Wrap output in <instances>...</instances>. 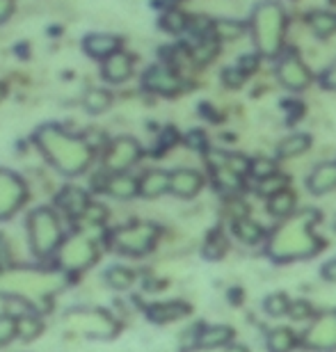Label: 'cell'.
<instances>
[{"instance_id": "obj_1", "label": "cell", "mask_w": 336, "mask_h": 352, "mask_svg": "<svg viewBox=\"0 0 336 352\" xmlns=\"http://www.w3.org/2000/svg\"><path fill=\"white\" fill-rule=\"evenodd\" d=\"M318 210H298L286 220H279L275 229L268 231V238L263 243L265 256L272 263L286 265L295 261H309L318 256L325 248L323 236L318 234Z\"/></svg>"}, {"instance_id": "obj_2", "label": "cell", "mask_w": 336, "mask_h": 352, "mask_svg": "<svg viewBox=\"0 0 336 352\" xmlns=\"http://www.w3.org/2000/svg\"><path fill=\"white\" fill-rule=\"evenodd\" d=\"M37 144L48 163H53V167L67 176L85 172L92 160V146L87 144V140L69 135L58 124L41 126L37 131Z\"/></svg>"}, {"instance_id": "obj_3", "label": "cell", "mask_w": 336, "mask_h": 352, "mask_svg": "<svg viewBox=\"0 0 336 352\" xmlns=\"http://www.w3.org/2000/svg\"><path fill=\"white\" fill-rule=\"evenodd\" d=\"M249 37L256 53L265 60H277L284 53L286 32H289V16L282 3L277 0H261L249 14L247 21Z\"/></svg>"}, {"instance_id": "obj_4", "label": "cell", "mask_w": 336, "mask_h": 352, "mask_svg": "<svg viewBox=\"0 0 336 352\" xmlns=\"http://www.w3.org/2000/svg\"><path fill=\"white\" fill-rule=\"evenodd\" d=\"M300 348L309 352H336V309H320L300 334Z\"/></svg>"}, {"instance_id": "obj_5", "label": "cell", "mask_w": 336, "mask_h": 352, "mask_svg": "<svg viewBox=\"0 0 336 352\" xmlns=\"http://www.w3.org/2000/svg\"><path fill=\"white\" fill-rule=\"evenodd\" d=\"M27 229H30V243L32 250L39 256H46L58 250L62 241V227L58 215L51 208H37L27 217Z\"/></svg>"}, {"instance_id": "obj_6", "label": "cell", "mask_w": 336, "mask_h": 352, "mask_svg": "<svg viewBox=\"0 0 336 352\" xmlns=\"http://www.w3.org/2000/svg\"><path fill=\"white\" fill-rule=\"evenodd\" d=\"M160 236V229L153 222H133L128 227L117 229L112 234V245L117 252L131 256L146 254L156 248V241Z\"/></svg>"}, {"instance_id": "obj_7", "label": "cell", "mask_w": 336, "mask_h": 352, "mask_svg": "<svg viewBox=\"0 0 336 352\" xmlns=\"http://www.w3.org/2000/svg\"><path fill=\"white\" fill-rule=\"evenodd\" d=\"M275 76L279 80V85L289 91H304L313 85L316 76L309 69V65L300 58L298 53L293 51H284L282 55L277 58V69H275Z\"/></svg>"}, {"instance_id": "obj_8", "label": "cell", "mask_w": 336, "mask_h": 352, "mask_svg": "<svg viewBox=\"0 0 336 352\" xmlns=\"http://www.w3.org/2000/svg\"><path fill=\"white\" fill-rule=\"evenodd\" d=\"M142 158V146L133 138H117L108 144L103 153V165L110 174L128 172L137 160Z\"/></svg>"}, {"instance_id": "obj_9", "label": "cell", "mask_w": 336, "mask_h": 352, "mask_svg": "<svg viewBox=\"0 0 336 352\" xmlns=\"http://www.w3.org/2000/svg\"><path fill=\"white\" fill-rule=\"evenodd\" d=\"M27 190L16 174L0 170V220L10 217L25 201Z\"/></svg>"}, {"instance_id": "obj_10", "label": "cell", "mask_w": 336, "mask_h": 352, "mask_svg": "<svg viewBox=\"0 0 336 352\" xmlns=\"http://www.w3.org/2000/svg\"><path fill=\"white\" fill-rule=\"evenodd\" d=\"M144 87L160 96H174L181 89V78L170 65H153L144 72Z\"/></svg>"}, {"instance_id": "obj_11", "label": "cell", "mask_w": 336, "mask_h": 352, "mask_svg": "<svg viewBox=\"0 0 336 352\" xmlns=\"http://www.w3.org/2000/svg\"><path fill=\"white\" fill-rule=\"evenodd\" d=\"M206 186V176L192 170V167H179L172 170V183H170V192L179 199H192L197 197Z\"/></svg>"}, {"instance_id": "obj_12", "label": "cell", "mask_w": 336, "mask_h": 352, "mask_svg": "<svg viewBox=\"0 0 336 352\" xmlns=\"http://www.w3.org/2000/svg\"><path fill=\"white\" fill-rule=\"evenodd\" d=\"M60 256H62V263L69 267H82V265H89L96 258V248L85 236L76 234L62 245Z\"/></svg>"}, {"instance_id": "obj_13", "label": "cell", "mask_w": 336, "mask_h": 352, "mask_svg": "<svg viewBox=\"0 0 336 352\" xmlns=\"http://www.w3.org/2000/svg\"><path fill=\"white\" fill-rule=\"evenodd\" d=\"M306 190L313 197H325L336 190V160H323L306 176Z\"/></svg>"}, {"instance_id": "obj_14", "label": "cell", "mask_w": 336, "mask_h": 352, "mask_svg": "<svg viewBox=\"0 0 336 352\" xmlns=\"http://www.w3.org/2000/svg\"><path fill=\"white\" fill-rule=\"evenodd\" d=\"M133 72H135V60L126 51H117L115 55H110L108 60H103V67H101L103 80H108L110 85L126 82L133 76Z\"/></svg>"}, {"instance_id": "obj_15", "label": "cell", "mask_w": 336, "mask_h": 352, "mask_svg": "<svg viewBox=\"0 0 336 352\" xmlns=\"http://www.w3.org/2000/svg\"><path fill=\"white\" fill-rule=\"evenodd\" d=\"M82 48L89 58L94 60H108L110 55H115L117 51H122V39L117 34L110 32H92L82 39Z\"/></svg>"}, {"instance_id": "obj_16", "label": "cell", "mask_w": 336, "mask_h": 352, "mask_svg": "<svg viewBox=\"0 0 336 352\" xmlns=\"http://www.w3.org/2000/svg\"><path fill=\"white\" fill-rule=\"evenodd\" d=\"M236 339V332L229 325H199L197 348L199 350H220L229 348Z\"/></svg>"}, {"instance_id": "obj_17", "label": "cell", "mask_w": 336, "mask_h": 352, "mask_svg": "<svg viewBox=\"0 0 336 352\" xmlns=\"http://www.w3.org/2000/svg\"><path fill=\"white\" fill-rule=\"evenodd\" d=\"M231 234H234L238 243L247 245V248H256V245L265 243V238H268V231H265L263 224L251 220L249 215L231 222Z\"/></svg>"}, {"instance_id": "obj_18", "label": "cell", "mask_w": 336, "mask_h": 352, "mask_svg": "<svg viewBox=\"0 0 336 352\" xmlns=\"http://www.w3.org/2000/svg\"><path fill=\"white\" fill-rule=\"evenodd\" d=\"M263 343L268 352H293L300 348V334L289 325H277L265 332Z\"/></svg>"}, {"instance_id": "obj_19", "label": "cell", "mask_w": 336, "mask_h": 352, "mask_svg": "<svg viewBox=\"0 0 336 352\" xmlns=\"http://www.w3.org/2000/svg\"><path fill=\"white\" fill-rule=\"evenodd\" d=\"M103 190L115 197V199H133V197L139 195V179L135 176L119 172V174H110L103 181Z\"/></svg>"}, {"instance_id": "obj_20", "label": "cell", "mask_w": 336, "mask_h": 352, "mask_svg": "<svg viewBox=\"0 0 336 352\" xmlns=\"http://www.w3.org/2000/svg\"><path fill=\"white\" fill-rule=\"evenodd\" d=\"M172 172L167 170H149L139 176V197L144 199H156V197L170 192Z\"/></svg>"}, {"instance_id": "obj_21", "label": "cell", "mask_w": 336, "mask_h": 352, "mask_svg": "<svg viewBox=\"0 0 336 352\" xmlns=\"http://www.w3.org/2000/svg\"><path fill=\"white\" fill-rule=\"evenodd\" d=\"M192 309L188 302H181V300H172V302H156L146 309V316L149 320L153 322H172V320H181L190 314Z\"/></svg>"}, {"instance_id": "obj_22", "label": "cell", "mask_w": 336, "mask_h": 352, "mask_svg": "<svg viewBox=\"0 0 336 352\" xmlns=\"http://www.w3.org/2000/svg\"><path fill=\"white\" fill-rule=\"evenodd\" d=\"M311 142L313 140H311L309 133H291V135H286L282 142L277 144L275 158L277 160H291V158L304 156V153L311 149Z\"/></svg>"}, {"instance_id": "obj_23", "label": "cell", "mask_w": 336, "mask_h": 352, "mask_svg": "<svg viewBox=\"0 0 336 352\" xmlns=\"http://www.w3.org/2000/svg\"><path fill=\"white\" fill-rule=\"evenodd\" d=\"M298 208V195L293 192L291 188L282 190V192L272 195L265 199V210H268V215L277 217V220H286V217H291L295 213Z\"/></svg>"}, {"instance_id": "obj_24", "label": "cell", "mask_w": 336, "mask_h": 352, "mask_svg": "<svg viewBox=\"0 0 336 352\" xmlns=\"http://www.w3.org/2000/svg\"><path fill=\"white\" fill-rule=\"evenodd\" d=\"M213 174V186L218 192H222L224 197H234V195H243L245 190V176L236 174L229 167H220V170H211Z\"/></svg>"}, {"instance_id": "obj_25", "label": "cell", "mask_w": 336, "mask_h": 352, "mask_svg": "<svg viewBox=\"0 0 336 352\" xmlns=\"http://www.w3.org/2000/svg\"><path fill=\"white\" fill-rule=\"evenodd\" d=\"M306 23H309V30L313 32V37L330 39L336 34V12L332 10L311 12L309 16H306Z\"/></svg>"}, {"instance_id": "obj_26", "label": "cell", "mask_w": 336, "mask_h": 352, "mask_svg": "<svg viewBox=\"0 0 336 352\" xmlns=\"http://www.w3.org/2000/svg\"><path fill=\"white\" fill-rule=\"evenodd\" d=\"M245 32H249V28L245 21L238 19H215L213 23V37L220 41H236L240 39Z\"/></svg>"}, {"instance_id": "obj_27", "label": "cell", "mask_w": 336, "mask_h": 352, "mask_svg": "<svg viewBox=\"0 0 336 352\" xmlns=\"http://www.w3.org/2000/svg\"><path fill=\"white\" fill-rule=\"evenodd\" d=\"M188 23H190V16L183 10H179V7H165L158 19V25L170 34L188 32Z\"/></svg>"}, {"instance_id": "obj_28", "label": "cell", "mask_w": 336, "mask_h": 352, "mask_svg": "<svg viewBox=\"0 0 336 352\" xmlns=\"http://www.w3.org/2000/svg\"><path fill=\"white\" fill-rule=\"evenodd\" d=\"M220 53V41L215 37H206V39H199L194 41L190 46V60L194 62L197 67H206L218 58Z\"/></svg>"}, {"instance_id": "obj_29", "label": "cell", "mask_w": 336, "mask_h": 352, "mask_svg": "<svg viewBox=\"0 0 336 352\" xmlns=\"http://www.w3.org/2000/svg\"><path fill=\"white\" fill-rule=\"evenodd\" d=\"M58 204L67 210V213L82 215L87 210V206H89V197L78 188H65L60 192V197H58Z\"/></svg>"}, {"instance_id": "obj_30", "label": "cell", "mask_w": 336, "mask_h": 352, "mask_svg": "<svg viewBox=\"0 0 336 352\" xmlns=\"http://www.w3.org/2000/svg\"><path fill=\"white\" fill-rule=\"evenodd\" d=\"M291 298L282 291H275L270 295H265L263 298V311L270 316V318H284V316H289V309H291Z\"/></svg>"}, {"instance_id": "obj_31", "label": "cell", "mask_w": 336, "mask_h": 352, "mask_svg": "<svg viewBox=\"0 0 336 352\" xmlns=\"http://www.w3.org/2000/svg\"><path fill=\"white\" fill-rule=\"evenodd\" d=\"M256 186V195L258 197H272V195H277V192H282V190L286 188H291V179H289V174H284V172H277V174H272L268 176V179H263V181H254Z\"/></svg>"}, {"instance_id": "obj_32", "label": "cell", "mask_w": 336, "mask_h": 352, "mask_svg": "<svg viewBox=\"0 0 336 352\" xmlns=\"http://www.w3.org/2000/svg\"><path fill=\"white\" fill-rule=\"evenodd\" d=\"M227 252H229V241L222 231L215 229L213 234H208L206 243H204V250H201V254H204L208 261H220V258H224Z\"/></svg>"}, {"instance_id": "obj_33", "label": "cell", "mask_w": 336, "mask_h": 352, "mask_svg": "<svg viewBox=\"0 0 336 352\" xmlns=\"http://www.w3.org/2000/svg\"><path fill=\"white\" fill-rule=\"evenodd\" d=\"M112 103V94L108 89L103 87H92L85 94V110L89 112V115H101V112H106L110 108Z\"/></svg>"}, {"instance_id": "obj_34", "label": "cell", "mask_w": 336, "mask_h": 352, "mask_svg": "<svg viewBox=\"0 0 336 352\" xmlns=\"http://www.w3.org/2000/svg\"><path fill=\"white\" fill-rule=\"evenodd\" d=\"M279 172V163L277 158H268V156H256L251 158V167H249V179L254 181H263L268 176Z\"/></svg>"}, {"instance_id": "obj_35", "label": "cell", "mask_w": 336, "mask_h": 352, "mask_svg": "<svg viewBox=\"0 0 336 352\" xmlns=\"http://www.w3.org/2000/svg\"><path fill=\"white\" fill-rule=\"evenodd\" d=\"M106 279H108V284L112 288H119V291H124V288L133 286V281H135V272L128 270V267L115 265V267H110V270H108Z\"/></svg>"}, {"instance_id": "obj_36", "label": "cell", "mask_w": 336, "mask_h": 352, "mask_svg": "<svg viewBox=\"0 0 336 352\" xmlns=\"http://www.w3.org/2000/svg\"><path fill=\"white\" fill-rule=\"evenodd\" d=\"M249 76L243 72L238 65H231V67H224L222 74H220V80L222 85H227L229 89H240L245 82H247Z\"/></svg>"}, {"instance_id": "obj_37", "label": "cell", "mask_w": 336, "mask_h": 352, "mask_svg": "<svg viewBox=\"0 0 336 352\" xmlns=\"http://www.w3.org/2000/svg\"><path fill=\"white\" fill-rule=\"evenodd\" d=\"M313 316H316V307H313L309 300H293L291 302L289 318L298 320V322H309Z\"/></svg>"}, {"instance_id": "obj_38", "label": "cell", "mask_w": 336, "mask_h": 352, "mask_svg": "<svg viewBox=\"0 0 336 352\" xmlns=\"http://www.w3.org/2000/svg\"><path fill=\"white\" fill-rule=\"evenodd\" d=\"M224 208H227V215L231 217V222L249 215V206H247V201L243 199V195L227 197V199H224Z\"/></svg>"}, {"instance_id": "obj_39", "label": "cell", "mask_w": 336, "mask_h": 352, "mask_svg": "<svg viewBox=\"0 0 336 352\" xmlns=\"http://www.w3.org/2000/svg\"><path fill=\"white\" fill-rule=\"evenodd\" d=\"M183 142L190 146L192 151H201V153H206L211 146H208V135L201 129H192V131H188L186 135H183Z\"/></svg>"}, {"instance_id": "obj_40", "label": "cell", "mask_w": 336, "mask_h": 352, "mask_svg": "<svg viewBox=\"0 0 336 352\" xmlns=\"http://www.w3.org/2000/svg\"><path fill=\"white\" fill-rule=\"evenodd\" d=\"M19 334V318L14 316H0V346H7Z\"/></svg>"}, {"instance_id": "obj_41", "label": "cell", "mask_w": 336, "mask_h": 352, "mask_svg": "<svg viewBox=\"0 0 336 352\" xmlns=\"http://www.w3.org/2000/svg\"><path fill=\"white\" fill-rule=\"evenodd\" d=\"M227 167H229V170H234L236 174L245 176V179H249V167H251V158H249V156H243V153H229Z\"/></svg>"}, {"instance_id": "obj_42", "label": "cell", "mask_w": 336, "mask_h": 352, "mask_svg": "<svg viewBox=\"0 0 336 352\" xmlns=\"http://www.w3.org/2000/svg\"><path fill=\"white\" fill-rule=\"evenodd\" d=\"M261 60H263L261 55H258V53L254 51V53H245V55H240V58H238L236 65L240 67L243 72L247 74V76H251V74L256 72L258 67H261Z\"/></svg>"}, {"instance_id": "obj_43", "label": "cell", "mask_w": 336, "mask_h": 352, "mask_svg": "<svg viewBox=\"0 0 336 352\" xmlns=\"http://www.w3.org/2000/svg\"><path fill=\"white\" fill-rule=\"evenodd\" d=\"M41 332V322L39 320H32V318H21L19 320V336L23 339H32Z\"/></svg>"}, {"instance_id": "obj_44", "label": "cell", "mask_w": 336, "mask_h": 352, "mask_svg": "<svg viewBox=\"0 0 336 352\" xmlns=\"http://www.w3.org/2000/svg\"><path fill=\"white\" fill-rule=\"evenodd\" d=\"M82 215H85V220H87V222L101 224V222L108 217V208H103L101 204H89L87 210H85V213H82Z\"/></svg>"}, {"instance_id": "obj_45", "label": "cell", "mask_w": 336, "mask_h": 352, "mask_svg": "<svg viewBox=\"0 0 336 352\" xmlns=\"http://www.w3.org/2000/svg\"><path fill=\"white\" fill-rule=\"evenodd\" d=\"M318 82L323 85L325 89H332V91H336V60L332 62L330 67L325 69L323 74L318 76Z\"/></svg>"}, {"instance_id": "obj_46", "label": "cell", "mask_w": 336, "mask_h": 352, "mask_svg": "<svg viewBox=\"0 0 336 352\" xmlns=\"http://www.w3.org/2000/svg\"><path fill=\"white\" fill-rule=\"evenodd\" d=\"M320 277L325 281H330V284H336V258H330L327 263H323V267H320Z\"/></svg>"}, {"instance_id": "obj_47", "label": "cell", "mask_w": 336, "mask_h": 352, "mask_svg": "<svg viewBox=\"0 0 336 352\" xmlns=\"http://www.w3.org/2000/svg\"><path fill=\"white\" fill-rule=\"evenodd\" d=\"M14 12V0H0V23H5Z\"/></svg>"}, {"instance_id": "obj_48", "label": "cell", "mask_w": 336, "mask_h": 352, "mask_svg": "<svg viewBox=\"0 0 336 352\" xmlns=\"http://www.w3.org/2000/svg\"><path fill=\"white\" fill-rule=\"evenodd\" d=\"M227 352H247V348L238 346V343H231V346L227 348Z\"/></svg>"}, {"instance_id": "obj_49", "label": "cell", "mask_w": 336, "mask_h": 352, "mask_svg": "<svg viewBox=\"0 0 336 352\" xmlns=\"http://www.w3.org/2000/svg\"><path fill=\"white\" fill-rule=\"evenodd\" d=\"M5 96V87L3 85H0V98H3Z\"/></svg>"}, {"instance_id": "obj_50", "label": "cell", "mask_w": 336, "mask_h": 352, "mask_svg": "<svg viewBox=\"0 0 336 352\" xmlns=\"http://www.w3.org/2000/svg\"><path fill=\"white\" fill-rule=\"evenodd\" d=\"M334 227H336V222H334Z\"/></svg>"}]
</instances>
